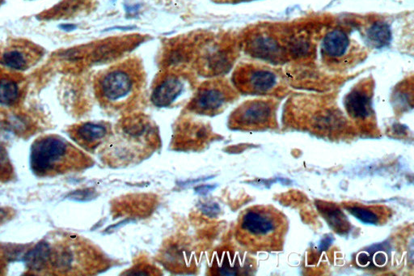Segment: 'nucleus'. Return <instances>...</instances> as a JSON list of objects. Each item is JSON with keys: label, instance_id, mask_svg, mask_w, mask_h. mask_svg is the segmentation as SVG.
Masks as SVG:
<instances>
[{"label": "nucleus", "instance_id": "f257e3e1", "mask_svg": "<svg viewBox=\"0 0 414 276\" xmlns=\"http://www.w3.org/2000/svg\"><path fill=\"white\" fill-rule=\"evenodd\" d=\"M289 227L286 216L274 206L255 205L240 215L235 238L250 252H278L284 249Z\"/></svg>", "mask_w": 414, "mask_h": 276}, {"label": "nucleus", "instance_id": "f03ea898", "mask_svg": "<svg viewBox=\"0 0 414 276\" xmlns=\"http://www.w3.org/2000/svg\"><path fill=\"white\" fill-rule=\"evenodd\" d=\"M89 164L87 156L60 136L40 138L31 148V170L39 177L65 175L82 170Z\"/></svg>", "mask_w": 414, "mask_h": 276}, {"label": "nucleus", "instance_id": "7ed1b4c3", "mask_svg": "<svg viewBox=\"0 0 414 276\" xmlns=\"http://www.w3.org/2000/svg\"><path fill=\"white\" fill-rule=\"evenodd\" d=\"M143 82L139 60L130 59L109 67L101 74L96 82V93L103 104L120 107L140 91Z\"/></svg>", "mask_w": 414, "mask_h": 276}, {"label": "nucleus", "instance_id": "20e7f679", "mask_svg": "<svg viewBox=\"0 0 414 276\" xmlns=\"http://www.w3.org/2000/svg\"><path fill=\"white\" fill-rule=\"evenodd\" d=\"M278 105L272 99H254L241 104L229 118L230 128L257 131L277 126Z\"/></svg>", "mask_w": 414, "mask_h": 276}, {"label": "nucleus", "instance_id": "39448f33", "mask_svg": "<svg viewBox=\"0 0 414 276\" xmlns=\"http://www.w3.org/2000/svg\"><path fill=\"white\" fill-rule=\"evenodd\" d=\"M232 82L235 89L244 94L267 95L279 87L281 80L279 73L272 67L242 63L235 68Z\"/></svg>", "mask_w": 414, "mask_h": 276}, {"label": "nucleus", "instance_id": "423d86ee", "mask_svg": "<svg viewBox=\"0 0 414 276\" xmlns=\"http://www.w3.org/2000/svg\"><path fill=\"white\" fill-rule=\"evenodd\" d=\"M235 97L237 92L225 79L207 80L199 86L189 109L193 112L211 116L221 112Z\"/></svg>", "mask_w": 414, "mask_h": 276}, {"label": "nucleus", "instance_id": "0eeeda50", "mask_svg": "<svg viewBox=\"0 0 414 276\" xmlns=\"http://www.w3.org/2000/svg\"><path fill=\"white\" fill-rule=\"evenodd\" d=\"M233 56L228 44L213 41L201 44L196 48L194 62L200 74L216 77L228 72L233 65Z\"/></svg>", "mask_w": 414, "mask_h": 276}, {"label": "nucleus", "instance_id": "6e6552de", "mask_svg": "<svg viewBox=\"0 0 414 276\" xmlns=\"http://www.w3.org/2000/svg\"><path fill=\"white\" fill-rule=\"evenodd\" d=\"M373 80H362L345 97L344 106L350 119L362 129L372 128L375 124V112L372 106Z\"/></svg>", "mask_w": 414, "mask_h": 276}, {"label": "nucleus", "instance_id": "1a4fd4ad", "mask_svg": "<svg viewBox=\"0 0 414 276\" xmlns=\"http://www.w3.org/2000/svg\"><path fill=\"white\" fill-rule=\"evenodd\" d=\"M245 50L255 59L272 63L285 62L289 50L287 45L269 33H256L246 40Z\"/></svg>", "mask_w": 414, "mask_h": 276}, {"label": "nucleus", "instance_id": "9d476101", "mask_svg": "<svg viewBox=\"0 0 414 276\" xmlns=\"http://www.w3.org/2000/svg\"><path fill=\"white\" fill-rule=\"evenodd\" d=\"M185 74L167 70L155 82L151 99L157 107H168L179 99L186 89Z\"/></svg>", "mask_w": 414, "mask_h": 276}, {"label": "nucleus", "instance_id": "9b49d317", "mask_svg": "<svg viewBox=\"0 0 414 276\" xmlns=\"http://www.w3.org/2000/svg\"><path fill=\"white\" fill-rule=\"evenodd\" d=\"M342 205L356 219L372 226H384L392 216L389 208L382 205H364L353 202L344 203Z\"/></svg>", "mask_w": 414, "mask_h": 276}, {"label": "nucleus", "instance_id": "f8f14e48", "mask_svg": "<svg viewBox=\"0 0 414 276\" xmlns=\"http://www.w3.org/2000/svg\"><path fill=\"white\" fill-rule=\"evenodd\" d=\"M350 48L347 34L341 30L327 33L321 44V53L326 61L337 62L343 60Z\"/></svg>", "mask_w": 414, "mask_h": 276}, {"label": "nucleus", "instance_id": "ddd939ff", "mask_svg": "<svg viewBox=\"0 0 414 276\" xmlns=\"http://www.w3.org/2000/svg\"><path fill=\"white\" fill-rule=\"evenodd\" d=\"M109 128L106 124L86 123L77 126L73 131L74 141L84 148L93 149L107 139Z\"/></svg>", "mask_w": 414, "mask_h": 276}, {"label": "nucleus", "instance_id": "4468645a", "mask_svg": "<svg viewBox=\"0 0 414 276\" xmlns=\"http://www.w3.org/2000/svg\"><path fill=\"white\" fill-rule=\"evenodd\" d=\"M49 257V243L42 241L35 247L28 251L25 257L26 267L36 273L45 272Z\"/></svg>", "mask_w": 414, "mask_h": 276}, {"label": "nucleus", "instance_id": "2eb2a0df", "mask_svg": "<svg viewBox=\"0 0 414 276\" xmlns=\"http://www.w3.org/2000/svg\"><path fill=\"white\" fill-rule=\"evenodd\" d=\"M318 208L330 226L337 233L342 234L348 231L349 223L340 209L329 203H320Z\"/></svg>", "mask_w": 414, "mask_h": 276}, {"label": "nucleus", "instance_id": "dca6fc26", "mask_svg": "<svg viewBox=\"0 0 414 276\" xmlns=\"http://www.w3.org/2000/svg\"><path fill=\"white\" fill-rule=\"evenodd\" d=\"M367 38L371 47L381 49L387 47L390 43L392 33L386 23L379 21L373 24L367 31Z\"/></svg>", "mask_w": 414, "mask_h": 276}, {"label": "nucleus", "instance_id": "f3484780", "mask_svg": "<svg viewBox=\"0 0 414 276\" xmlns=\"http://www.w3.org/2000/svg\"><path fill=\"white\" fill-rule=\"evenodd\" d=\"M1 63L4 66L16 71H23L28 66L30 59L28 55L21 49L13 48L6 50L1 55Z\"/></svg>", "mask_w": 414, "mask_h": 276}, {"label": "nucleus", "instance_id": "a211bd4d", "mask_svg": "<svg viewBox=\"0 0 414 276\" xmlns=\"http://www.w3.org/2000/svg\"><path fill=\"white\" fill-rule=\"evenodd\" d=\"M20 97V88L15 80L11 79H0V105L13 106Z\"/></svg>", "mask_w": 414, "mask_h": 276}, {"label": "nucleus", "instance_id": "6ab92c4d", "mask_svg": "<svg viewBox=\"0 0 414 276\" xmlns=\"http://www.w3.org/2000/svg\"><path fill=\"white\" fill-rule=\"evenodd\" d=\"M13 170L7 152L0 145V180H9L13 175Z\"/></svg>", "mask_w": 414, "mask_h": 276}, {"label": "nucleus", "instance_id": "aec40b11", "mask_svg": "<svg viewBox=\"0 0 414 276\" xmlns=\"http://www.w3.org/2000/svg\"><path fill=\"white\" fill-rule=\"evenodd\" d=\"M15 211L10 208H0V226L13 219Z\"/></svg>", "mask_w": 414, "mask_h": 276}, {"label": "nucleus", "instance_id": "412c9836", "mask_svg": "<svg viewBox=\"0 0 414 276\" xmlns=\"http://www.w3.org/2000/svg\"><path fill=\"white\" fill-rule=\"evenodd\" d=\"M62 28H63V30H65L66 31H72L74 30V28H76V26H74V25H71V24H66V25H63L62 26Z\"/></svg>", "mask_w": 414, "mask_h": 276}]
</instances>
